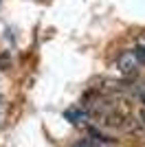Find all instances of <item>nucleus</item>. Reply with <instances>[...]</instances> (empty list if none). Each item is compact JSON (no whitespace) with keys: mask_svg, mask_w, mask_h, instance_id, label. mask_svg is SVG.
Listing matches in <instances>:
<instances>
[{"mask_svg":"<svg viewBox=\"0 0 145 147\" xmlns=\"http://www.w3.org/2000/svg\"><path fill=\"white\" fill-rule=\"evenodd\" d=\"M136 99H139V101H141V105L145 108V86L136 88Z\"/></svg>","mask_w":145,"mask_h":147,"instance_id":"obj_6","label":"nucleus"},{"mask_svg":"<svg viewBox=\"0 0 145 147\" xmlns=\"http://www.w3.org/2000/svg\"><path fill=\"white\" fill-rule=\"evenodd\" d=\"M11 66V55H9V53H0V68H2V70H5V68H9Z\"/></svg>","mask_w":145,"mask_h":147,"instance_id":"obj_5","label":"nucleus"},{"mask_svg":"<svg viewBox=\"0 0 145 147\" xmlns=\"http://www.w3.org/2000/svg\"><path fill=\"white\" fill-rule=\"evenodd\" d=\"M66 119L70 123H75V125H86V123L90 121V114H88L86 110H81V108H75V110L66 112Z\"/></svg>","mask_w":145,"mask_h":147,"instance_id":"obj_2","label":"nucleus"},{"mask_svg":"<svg viewBox=\"0 0 145 147\" xmlns=\"http://www.w3.org/2000/svg\"><path fill=\"white\" fill-rule=\"evenodd\" d=\"M72 147H101V141H97V138H81V141H77Z\"/></svg>","mask_w":145,"mask_h":147,"instance_id":"obj_3","label":"nucleus"},{"mask_svg":"<svg viewBox=\"0 0 145 147\" xmlns=\"http://www.w3.org/2000/svg\"><path fill=\"white\" fill-rule=\"evenodd\" d=\"M5 125V114H2V110H0V127Z\"/></svg>","mask_w":145,"mask_h":147,"instance_id":"obj_7","label":"nucleus"},{"mask_svg":"<svg viewBox=\"0 0 145 147\" xmlns=\"http://www.w3.org/2000/svg\"><path fill=\"white\" fill-rule=\"evenodd\" d=\"M117 66H119V70L123 75H127V77H134V75L139 73V68L143 66V61H141L139 53L136 51H123L119 55V59H117Z\"/></svg>","mask_w":145,"mask_h":147,"instance_id":"obj_1","label":"nucleus"},{"mask_svg":"<svg viewBox=\"0 0 145 147\" xmlns=\"http://www.w3.org/2000/svg\"><path fill=\"white\" fill-rule=\"evenodd\" d=\"M136 53H139V57H141V61L145 64V35L143 37H139V44H136Z\"/></svg>","mask_w":145,"mask_h":147,"instance_id":"obj_4","label":"nucleus"}]
</instances>
